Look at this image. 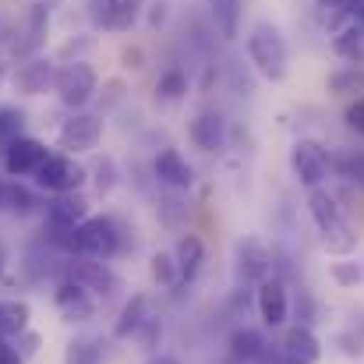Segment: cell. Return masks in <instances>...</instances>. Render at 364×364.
<instances>
[{
  "instance_id": "23",
  "label": "cell",
  "mask_w": 364,
  "mask_h": 364,
  "mask_svg": "<svg viewBox=\"0 0 364 364\" xmlns=\"http://www.w3.org/2000/svg\"><path fill=\"white\" fill-rule=\"evenodd\" d=\"M209 11H213V25L223 39H237V28H241V0H209Z\"/></svg>"
},
{
  "instance_id": "4",
  "label": "cell",
  "mask_w": 364,
  "mask_h": 364,
  "mask_svg": "<svg viewBox=\"0 0 364 364\" xmlns=\"http://www.w3.org/2000/svg\"><path fill=\"white\" fill-rule=\"evenodd\" d=\"M78 244H82V255L89 258H114L124 247L121 241V223L114 216H89L82 227H78Z\"/></svg>"
},
{
  "instance_id": "8",
  "label": "cell",
  "mask_w": 364,
  "mask_h": 364,
  "mask_svg": "<svg viewBox=\"0 0 364 364\" xmlns=\"http://www.w3.org/2000/svg\"><path fill=\"white\" fill-rule=\"evenodd\" d=\"M100 138H103V121L92 117V114H75L57 131V145L64 152H75V156L78 152H92L100 145Z\"/></svg>"
},
{
  "instance_id": "7",
  "label": "cell",
  "mask_w": 364,
  "mask_h": 364,
  "mask_svg": "<svg viewBox=\"0 0 364 364\" xmlns=\"http://www.w3.org/2000/svg\"><path fill=\"white\" fill-rule=\"evenodd\" d=\"M269 269H272V251L258 237H241L234 247L237 283H262V279H269Z\"/></svg>"
},
{
  "instance_id": "11",
  "label": "cell",
  "mask_w": 364,
  "mask_h": 364,
  "mask_svg": "<svg viewBox=\"0 0 364 364\" xmlns=\"http://www.w3.org/2000/svg\"><path fill=\"white\" fill-rule=\"evenodd\" d=\"M85 220H89V202H85L82 195H57V198L46 205V227L78 230Z\"/></svg>"
},
{
  "instance_id": "15",
  "label": "cell",
  "mask_w": 364,
  "mask_h": 364,
  "mask_svg": "<svg viewBox=\"0 0 364 364\" xmlns=\"http://www.w3.org/2000/svg\"><path fill=\"white\" fill-rule=\"evenodd\" d=\"M156 177L166 184V188H177V191H184V188H191L195 184V170H191V163L177 152V149H163L159 156H156Z\"/></svg>"
},
{
  "instance_id": "12",
  "label": "cell",
  "mask_w": 364,
  "mask_h": 364,
  "mask_svg": "<svg viewBox=\"0 0 364 364\" xmlns=\"http://www.w3.org/2000/svg\"><path fill=\"white\" fill-rule=\"evenodd\" d=\"M53 304H57V311H60L68 322H89V318L96 315V304H92L89 290L78 287V283H71V279L53 290Z\"/></svg>"
},
{
  "instance_id": "28",
  "label": "cell",
  "mask_w": 364,
  "mask_h": 364,
  "mask_svg": "<svg viewBox=\"0 0 364 364\" xmlns=\"http://www.w3.org/2000/svg\"><path fill=\"white\" fill-rule=\"evenodd\" d=\"M156 92H159V100H181L184 92H188V75L184 71H177V68H170L159 82H156Z\"/></svg>"
},
{
  "instance_id": "25",
  "label": "cell",
  "mask_w": 364,
  "mask_h": 364,
  "mask_svg": "<svg viewBox=\"0 0 364 364\" xmlns=\"http://www.w3.org/2000/svg\"><path fill=\"white\" fill-rule=\"evenodd\" d=\"M333 50L340 53V57H347V60H361L364 53V36H361V25L354 21V25H347V28H340L336 32V39H333Z\"/></svg>"
},
{
  "instance_id": "18",
  "label": "cell",
  "mask_w": 364,
  "mask_h": 364,
  "mask_svg": "<svg viewBox=\"0 0 364 364\" xmlns=\"http://www.w3.org/2000/svg\"><path fill=\"white\" fill-rule=\"evenodd\" d=\"M14 85H18V92H25V96H43V92L53 85V68H50L46 60H28V64H21V68L14 71Z\"/></svg>"
},
{
  "instance_id": "14",
  "label": "cell",
  "mask_w": 364,
  "mask_h": 364,
  "mask_svg": "<svg viewBox=\"0 0 364 364\" xmlns=\"http://www.w3.org/2000/svg\"><path fill=\"white\" fill-rule=\"evenodd\" d=\"M141 11V0H92V18L96 25L103 28H114V32H124L134 25Z\"/></svg>"
},
{
  "instance_id": "31",
  "label": "cell",
  "mask_w": 364,
  "mask_h": 364,
  "mask_svg": "<svg viewBox=\"0 0 364 364\" xmlns=\"http://www.w3.org/2000/svg\"><path fill=\"white\" fill-rule=\"evenodd\" d=\"M134 336L141 340V347H145V350H156V343H159V336H163V326H159V318H152V315H149V318L138 326V333H134Z\"/></svg>"
},
{
  "instance_id": "32",
  "label": "cell",
  "mask_w": 364,
  "mask_h": 364,
  "mask_svg": "<svg viewBox=\"0 0 364 364\" xmlns=\"http://www.w3.org/2000/svg\"><path fill=\"white\" fill-rule=\"evenodd\" d=\"M14 350L21 354V361H25V358H32V354L39 350V336H36V333H21V336H18V343H14Z\"/></svg>"
},
{
  "instance_id": "38",
  "label": "cell",
  "mask_w": 364,
  "mask_h": 364,
  "mask_svg": "<svg viewBox=\"0 0 364 364\" xmlns=\"http://www.w3.org/2000/svg\"><path fill=\"white\" fill-rule=\"evenodd\" d=\"M315 4H322V7H343L347 0H315Z\"/></svg>"
},
{
  "instance_id": "9",
  "label": "cell",
  "mask_w": 364,
  "mask_h": 364,
  "mask_svg": "<svg viewBox=\"0 0 364 364\" xmlns=\"http://www.w3.org/2000/svg\"><path fill=\"white\" fill-rule=\"evenodd\" d=\"M46 145L43 141H36V138H14L7 149H4V166H7V173L11 177H28V173H36L43 163H46Z\"/></svg>"
},
{
  "instance_id": "24",
  "label": "cell",
  "mask_w": 364,
  "mask_h": 364,
  "mask_svg": "<svg viewBox=\"0 0 364 364\" xmlns=\"http://www.w3.org/2000/svg\"><path fill=\"white\" fill-rule=\"evenodd\" d=\"M107 361V350H103V340L96 336H75L64 350V364H103Z\"/></svg>"
},
{
  "instance_id": "22",
  "label": "cell",
  "mask_w": 364,
  "mask_h": 364,
  "mask_svg": "<svg viewBox=\"0 0 364 364\" xmlns=\"http://www.w3.org/2000/svg\"><path fill=\"white\" fill-rule=\"evenodd\" d=\"M265 347H269V343L262 340V333H258V329H247V326L234 329V336H230V358L237 364H255L262 358Z\"/></svg>"
},
{
  "instance_id": "5",
  "label": "cell",
  "mask_w": 364,
  "mask_h": 364,
  "mask_svg": "<svg viewBox=\"0 0 364 364\" xmlns=\"http://www.w3.org/2000/svg\"><path fill=\"white\" fill-rule=\"evenodd\" d=\"M36 184L50 195H75L82 184H85V170L71 159V156H46V163L32 173Z\"/></svg>"
},
{
  "instance_id": "30",
  "label": "cell",
  "mask_w": 364,
  "mask_h": 364,
  "mask_svg": "<svg viewBox=\"0 0 364 364\" xmlns=\"http://www.w3.org/2000/svg\"><path fill=\"white\" fill-rule=\"evenodd\" d=\"M333 279H336L340 287H358L364 279V272L358 262H336V265H333Z\"/></svg>"
},
{
  "instance_id": "33",
  "label": "cell",
  "mask_w": 364,
  "mask_h": 364,
  "mask_svg": "<svg viewBox=\"0 0 364 364\" xmlns=\"http://www.w3.org/2000/svg\"><path fill=\"white\" fill-rule=\"evenodd\" d=\"M347 124H350L358 134H364V100H358V103L347 107Z\"/></svg>"
},
{
  "instance_id": "13",
  "label": "cell",
  "mask_w": 364,
  "mask_h": 364,
  "mask_svg": "<svg viewBox=\"0 0 364 364\" xmlns=\"http://www.w3.org/2000/svg\"><path fill=\"white\" fill-rule=\"evenodd\" d=\"M279 350L287 354L290 364H318V358H322V343H318V336L308 326H290L283 333Z\"/></svg>"
},
{
  "instance_id": "36",
  "label": "cell",
  "mask_w": 364,
  "mask_h": 364,
  "mask_svg": "<svg viewBox=\"0 0 364 364\" xmlns=\"http://www.w3.org/2000/svg\"><path fill=\"white\" fill-rule=\"evenodd\" d=\"M156 11H152V25H159L163 18H166V0H159V4H152Z\"/></svg>"
},
{
  "instance_id": "40",
  "label": "cell",
  "mask_w": 364,
  "mask_h": 364,
  "mask_svg": "<svg viewBox=\"0 0 364 364\" xmlns=\"http://www.w3.org/2000/svg\"><path fill=\"white\" fill-rule=\"evenodd\" d=\"M358 25H361V36H364V18H361V21H358Z\"/></svg>"
},
{
  "instance_id": "17",
  "label": "cell",
  "mask_w": 364,
  "mask_h": 364,
  "mask_svg": "<svg viewBox=\"0 0 364 364\" xmlns=\"http://www.w3.org/2000/svg\"><path fill=\"white\" fill-rule=\"evenodd\" d=\"M71 283H78V287H85V290L110 294V290L117 287V276H114L103 262H85V255H82V258L71 262Z\"/></svg>"
},
{
  "instance_id": "20",
  "label": "cell",
  "mask_w": 364,
  "mask_h": 364,
  "mask_svg": "<svg viewBox=\"0 0 364 364\" xmlns=\"http://www.w3.org/2000/svg\"><path fill=\"white\" fill-rule=\"evenodd\" d=\"M28 318L32 308L25 301H0V340H18L21 333H28Z\"/></svg>"
},
{
  "instance_id": "37",
  "label": "cell",
  "mask_w": 364,
  "mask_h": 364,
  "mask_svg": "<svg viewBox=\"0 0 364 364\" xmlns=\"http://www.w3.org/2000/svg\"><path fill=\"white\" fill-rule=\"evenodd\" d=\"M149 364H181V358H173V354H159V358H152Z\"/></svg>"
},
{
  "instance_id": "19",
  "label": "cell",
  "mask_w": 364,
  "mask_h": 364,
  "mask_svg": "<svg viewBox=\"0 0 364 364\" xmlns=\"http://www.w3.org/2000/svg\"><path fill=\"white\" fill-rule=\"evenodd\" d=\"M173 262H177V276H181V283H191V279L198 276L202 262H205V244H202V237H195V234L181 237Z\"/></svg>"
},
{
  "instance_id": "27",
  "label": "cell",
  "mask_w": 364,
  "mask_h": 364,
  "mask_svg": "<svg viewBox=\"0 0 364 364\" xmlns=\"http://www.w3.org/2000/svg\"><path fill=\"white\" fill-rule=\"evenodd\" d=\"M329 92L333 96H347V92H358V89H364V71H358V68H343V71H336V75H329Z\"/></svg>"
},
{
  "instance_id": "34",
  "label": "cell",
  "mask_w": 364,
  "mask_h": 364,
  "mask_svg": "<svg viewBox=\"0 0 364 364\" xmlns=\"http://www.w3.org/2000/svg\"><path fill=\"white\" fill-rule=\"evenodd\" d=\"M0 364H25L21 361V354L14 350V343H11V340H0Z\"/></svg>"
},
{
  "instance_id": "35",
  "label": "cell",
  "mask_w": 364,
  "mask_h": 364,
  "mask_svg": "<svg viewBox=\"0 0 364 364\" xmlns=\"http://www.w3.org/2000/svg\"><path fill=\"white\" fill-rule=\"evenodd\" d=\"M255 364H290V361H287V354H283L279 347H276V350H272V347H265V350H262V358H258Z\"/></svg>"
},
{
  "instance_id": "16",
  "label": "cell",
  "mask_w": 364,
  "mask_h": 364,
  "mask_svg": "<svg viewBox=\"0 0 364 364\" xmlns=\"http://www.w3.org/2000/svg\"><path fill=\"white\" fill-rule=\"evenodd\" d=\"M188 134H191V141H195L202 152H216V149H223V141H227V121H223L216 110H205V114H198V117L191 121Z\"/></svg>"
},
{
  "instance_id": "26",
  "label": "cell",
  "mask_w": 364,
  "mask_h": 364,
  "mask_svg": "<svg viewBox=\"0 0 364 364\" xmlns=\"http://www.w3.org/2000/svg\"><path fill=\"white\" fill-rule=\"evenodd\" d=\"M149 272H152V279H156L159 287H177V283H181V276H177V262H173V255H166V251H156V255H152Z\"/></svg>"
},
{
  "instance_id": "21",
  "label": "cell",
  "mask_w": 364,
  "mask_h": 364,
  "mask_svg": "<svg viewBox=\"0 0 364 364\" xmlns=\"http://www.w3.org/2000/svg\"><path fill=\"white\" fill-rule=\"evenodd\" d=\"M149 318V297L145 294H131V301L121 308V315H117V322H114V336L117 340H127V336H134L138 333V326Z\"/></svg>"
},
{
  "instance_id": "6",
  "label": "cell",
  "mask_w": 364,
  "mask_h": 364,
  "mask_svg": "<svg viewBox=\"0 0 364 364\" xmlns=\"http://www.w3.org/2000/svg\"><path fill=\"white\" fill-rule=\"evenodd\" d=\"M290 170H294V177L304 184V188H322V181L329 177V156H326V149L318 145V141H311V138H301L294 149H290Z\"/></svg>"
},
{
  "instance_id": "2",
  "label": "cell",
  "mask_w": 364,
  "mask_h": 364,
  "mask_svg": "<svg viewBox=\"0 0 364 364\" xmlns=\"http://www.w3.org/2000/svg\"><path fill=\"white\" fill-rule=\"evenodd\" d=\"M247 57L255 64V71L269 82H283L290 75V50H287V39L276 25L269 21H258L247 36Z\"/></svg>"
},
{
  "instance_id": "39",
  "label": "cell",
  "mask_w": 364,
  "mask_h": 364,
  "mask_svg": "<svg viewBox=\"0 0 364 364\" xmlns=\"http://www.w3.org/2000/svg\"><path fill=\"white\" fill-rule=\"evenodd\" d=\"M4 195H7V181L0 177V209H4Z\"/></svg>"
},
{
  "instance_id": "1",
  "label": "cell",
  "mask_w": 364,
  "mask_h": 364,
  "mask_svg": "<svg viewBox=\"0 0 364 364\" xmlns=\"http://www.w3.org/2000/svg\"><path fill=\"white\" fill-rule=\"evenodd\" d=\"M308 213H311V220H315V227H318V234H322V244H326L333 255H350V251L358 247V234L350 230V223H347L340 202H336L329 191L315 188V191L308 195Z\"/></svg>"
},
{
  "instance_id": "3",
  "label": "cell",
  "mask_w": 364,
  "mask_h": 364,
  "mask_svg": "<svg viewBox=\"0 0 364 364\" xmlns=\"http://www.w3.org/2000/svg\"><path fill=\"white\" fill-rule=\"evenodd\" d=\"M96 85H100V78H96V71L85 60H71V64H64L53 75V89H57L60 103L71 107V110H82L85 103H92Z\"/></svg>"
},
{
  "instance_id": "10",
  "label": "cell",
  "mask_w": 364,
  "mask_h": 364,
  "mask_svg": "<svg viewBox=\"0 0 364 364\" xmlns=\"http://www.w3.org/2000/svg\"><path fill=\"white\" fill-rule=\"evenodd\" d=\"M258 315L269 329H279L290 318V294H287V283L279 276L258 283Z\"/></svg>"
},
{
  "instance_id": "29",
  "label": "cell",
  "mask_w": 364,
  "mask_h": 364,
  "mask_svg": "<svg viewBox=\"0 0 364 364\" xmlns=\"http://www.w3.org/2000/svg\"><path fill=\"white\" fill-rule=\"evenodd\" d=\"M4 209H11V213H18V216H28V213L36 209V195H32L25 184H7Z\"/></svg>"
}]
</instances>
